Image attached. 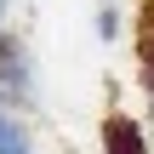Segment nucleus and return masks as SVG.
Wrapping results in <instances>:
<instances>
[{
  "mask_svg": "<svg viewBox=\"0 0 154 154\" xmlns=\"http://www.w3.org/2000/svg\"><path fill=\"white\" fill-rule=\"evenodd\" d=\"M103 154H149V137L131 114H109L103 120Z\"/></svg>",
  "mask_w": 154,
  "mask_h": 154,
  "instance_id": "obj_2",
  "label": "nucleus"
},
{
  "mask_svg": "<svg viewBox=\"0 0 154 154\" xmlns=\"http://www.w3.org/2000/svg\"><path fill=\"white\" fill-rule=\"evenodd\" d=\"M0 154H34L29 126H23V120H17V109H6V103H0Z\"/></svg>",
  "mask_w": 154,
  "mask_h": 154,
  "instance_id": "obj_3",
  "label": "nucleus"
},
{
  "mask_svg": "<svg viewBox=\"0 0 154 154\" xmlns=\"http://www.w3.org/2000/svg\"><path fill=\"white\" fill-rule=\"evenodd\" d=\"M0 97H6V109H11V103H29V97H34L29 51H23V40H11V34H0Z\"/></svg>",
  "mask_w": 154,
  "mask_h": 154,
  "instance_id": "obj_1",
  "label": "nucleus"
},
{
  "mask_svg": "<svg viewBox=\"0 0 154 154\" xmlns=\"http://www.w3.org/2000/svg\"><path fill=\"white\" fill-rule=\"evenodd\" d=\"M6 6H11V0H0V23H6Z\"/></svg>",
  "mask_w": 154,
  "mask_h": 154,
  "instance_id": "obj_4",
  "label": "nucleus"
}]
</instances>
